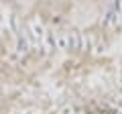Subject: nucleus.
<instances>
[{
	"label": "nucleus",
	"mask_w": 122,
	"mask_h": 114,
	"mask_svg": "<svg viewBox=\"0 0 122 114\" xmlns=\"http://www.w3.org/2000/svg\"><path fill=\"white\" fill-rule=\"evenodd\" d=\"M4 2H12V0H4Z\"/></svg>",
	"instance_id": "obj_1"
}]
</instances>
